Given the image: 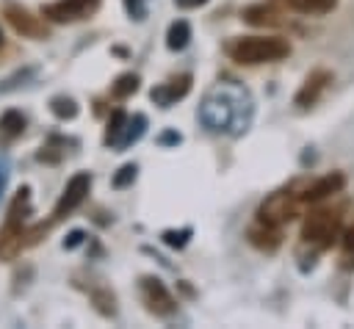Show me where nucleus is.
<instances>
[{
  "label": "nucleus",
  "instance_id": "obj_7",
  "mask_svg": "<svg viewBox=\"0 0 354 329\" xmlns=\"http://www.w3.org/2000/svg\"><path fill=\"white\" fill-rule=\"evenodd\" d=\"M138 290H141V301L147 304V310L152 315H171L177 310L174 296L166 290V285L158 276H141Z\"/></svg>",
  "mask_w": 354,
  "mask_h": 329
},
{
  "label": "nucleus",
  "instance_id": "obj_26",
  "mask_svg": "<svg viewBox=\"0 0 354 329\" xmlns=\"http://www.w3.org/2000/svg\"><path fill=\"white\" fill-rule=\"evenodd\" d=\"M124 8H127V14H130L133 19H144V17H147V8H144L141 0H124Z\"/></svg>",
  "mask_w": 354,
  "mask_h": 329
},
{
  "label": "nucleus",
  "instance_id": "obj_14",
  "mask_svg": "<svg viewBox=\"0 0 354 329\" xmlns=\"http://www.w3.org/2000/svg\"><path fill=\"white\" fill-rule=\"evenodd\" d=\"M282 6L299 11V14H310V17H321V14H329L337 0H279Z\"/></svg>",
  "mask_w": 354,
  "mask_h": 329
},
{
  "label": "nucleus",
  "instance_id": "obj_2",
  "mask_svg": "<svg viewBox=\"0 0 354 329\" xmlns=\"http://www.w3.org/2000/svg\"><path fill=\"white\" fill-rule=\"evenodd\" d=\"M25 202H28V188H22L8 210V218L6 224L0 227V257L3 260H11L19 254L22 249V238H25V229H22V213H25Z\"/></svg>",
  "mask_w": 354,
  "mask_h": 329
},
{
  "label": "nucleus",
  "instance_id": "obj_17",
  "mask_svg": "<svg viewBox=\"0 0 354 329\" xmlns=\"http://www.w3.org/2000/svg\"><path fill=\"white\" fill-rule=\"evenodd\" d=\"M243 22H249V25H279V14L271 8V6H249V8H243Z\"/></svg>",
  "mask_w": 354,
  "mask_h": 329
},
{
  "label": "nucleus",
  "instance_id": "obj_30",
  "mask_svg": "<svg viewBox=\"0 0 354 329\" xmlns=\"http://www.w3.org/2000/svg\"><path fill=\"white\" fill-rule=\"evenodd\" d=\"M191 3H194V6H202V3H207V0H191Z\"/></svg>",
  "mask_w": 354,
  "mask_h": 329
},
{
  "label": "nucleus",
  "instance_id": "obj_8",
  "mask_svg": "<svg viewBox=\"0 0 354 329\" xmlns=\"http://www.w3.org/2000/svg\"><path fill=\"white\" fill-rule=\"evenodd\" d=\"M88 188H91V174H88V171H77V174L66 182L64 194L58 196V202H55V207H53V221H61L64 216H69V213L86 199Z\"/></svg>",
  "mask_w": 354,
  "mask_h": 329
},
{
  "label": "nucleus",
  "instance_id": "obj_9",
  "mask_svg": "<svg viewBox=\"0 0 354 329\" xmlns=\"http://www.w3.org/2000/svg\"><path fill=\"white\" fill-rule=\"evenodd\" d=\"M6 19L22 36H30V39H44L47 36V25L39 17H33L28 8H22V6H6Z\"/></svg>",
  "mask_w": 354,
  "mask_h": 329
},
{
  "label": "nucleus",
  "instance_id": "obj_24",
  "mask_svg": "<svg viewBox=\"0 0 354 329\" xmlns=\"http://www.w3.org/2000/svg\"><path fill=\"white\" fill-rule=\"evenodd\" d=\"M136 171H138V169H136V163H124V166L113 174L111 185H113V188H127V185L136 180Z\"/></svg>",
  "mask_w": 354,
  "mask_h": 329
},
{
  "label": "nucleus",
  "instance_id": "obj_16",
  "mask_svg": "<svg viewBox=\"0 0 354 329\" xmlns=\"http://www.w3.org/2000/svg\"><path fill=\"white\" fill-rule=\"evenodd\" d=\"M144 130H147V116L144 113H136V116H127V124H124V133H122V138H119V149H124V147H130V144H136L141 135H144Z\"/></svg>",
  "mask_w": 354,
  "mask_h": 329
},
{
  "label": "nucleus",
  "instance_id": "obj_25",
  "mask_svg": "<svg viewBox=\"0 0 354 329\" xmlns=\"http://www.w3.org/2000/svg\"><path fill=\"white\" fill-rule=\"evenodd\" d=\"M343 265L354 268V227L343 232Z\"/></svg>",
  "mask_w": 354,
  "mask_h": 329
},
{
  "label": "nucleus",
  "instance_id": "obj_15",
  "mask_svg": "<svg viewBox=\"0 0 354 329\" xmlns=\"http://www.w3.org/2000/svg\"><path fill=\"white\" fill-rule=\"evenodd\" d=\"M191 41V25L185 19H174L169 25V33H166V47L169 50H185Z\"/></svg>",
  "mask_w": 354,
  "mask_h": 329
},
{
  "label": "nucleus",
  "instance_id": "obj_4",
  "mask_svg": "<svg viewBox=\"0 0 354 329\" xmlns=\"http://www.w3.org/2000/svg\"><path fill=\"white\" fill-rule=\"evenodd\" d=\"M299 202H301V196H293L290 191H277V194H271V196L260 205L257 216H260L263 224L279 227V224H288L290 218L299 216Z\"/></svg>",
  "mask_w": 354,
  "mask_h": 329
},
{
  "label": "nucleus",
  "instance_id": "obj_10",
  "mask_svg": "<svg viewBox=\"0 0 354 329\" xmlns=\"http://www.w3.org/2000/svg\"><path fill=\"white\" fill-rule=\"evenodd\" d=\"M332 83V75L326 72V69H315V72H310L307 77H304V83H301V88L296 91V105L299 108H310V105H315L318 102V97L324 94V88Z\"/></svg>",
  "mask_w": 354,
  "mask_h": 329
},
{
  "label": "nucleus",
  "instance_id": "obj_5",
  "mask_svg": "<svg viewBox=\"0 0 354 329\" xmlns=\"http://www.w3.org/2000/svg\"><path fill=\"white\" fill-rule=\"evenodd\" d=\"M97 6H100V0H55V3L41 6V17L50 22L66 25V22H77V19L91 17L97 11Z\"/></svg>",
  "mask_w": 354,
  "mask_h": 329
},
{
  "label": "nucleus",
  "instance_id": "obj_6",
  "mask_svg": "<svg viewBox=\"0 0 354 329\" xmlns=\"http://www.w3.org/2000/svg\"><path fill=\"white\" fill-rule=\"evenodd\" d=\"M199 119H202L210 130H227V127L232 124V119H235V102H232L224 91H216V94H210V97L202 102Z\"/></svg>",
  "mask_w": 354,
  "mask_h": 329
},
{
  "label": "nucleus",
  "instance_id": "obj_23",
  "mask_svg": "<svg viewBox=\"0 0 354 329\" xmlns=\"http://www.w3.org/2000/svg\"><path fill=\"white\" fill-rule=\"evenodd\" d=\"M91 299H94V304H97V310H100L102 315H113V312H116V299H113V293H108V290H94Z\"/></svg>",
  "mask_w": 354,
  "mask_h": 329
},
{
  "label": "nucleus",
  "instance_id": "obj_18",
  "mask_svg": "<svg viewBox=\"0 0 354 329\" xmlns=\"http://www.w3.org/2000/svg\"><path fill=\"white\" fill-rule=\"evenodd\" d=\"M124 124H127V113L124 111H113L111 119H108V130H105V144L116 147L122 133H124Z\"/></svg>",
  "mask_w": 354,
  "mask_h": 329
},
{
  "label": "nucleus",
  "instance_id": "obj_19",
  "mask_svg": "<svg viewBox=\"0 0 354 329\" xmlns=\"http://www.w3.org/2000/svg\"><path fill=\"white\" fill-rule=\"evenodd\" d=\"M50 111H53L58 119H75V116H77V102H75L72 97L58 94V97L50 100Z\"/></svg>",
  "mask_w": 354,
  "mask_h": 329
},
{
  "label": "nucleus",
  "instance_id": "obj_12",
  "mask_svg": "<svg viewBox=\"0 0 354 329\" xmlns=\"http://www.w3.org/2000/svg\"><path fill=\"white\" fill-rule=\"evenodd\" d=\"M188 88H191V75H180V77L169 80L166 86H160V88H152V100H155L160 108H169L174 100L185 97V94H188Z\"/></svg>",
  "mask_w": 354,
  "mask_h": 329
},
{
  "label": "nucleus",
  "instance_id": "obj_11",
  "mask_svg": "<svg viewBox=\"0 0 354 329\" xmlns=\"http://www.w3.org/2000/svg\"><path fill=\"white\" fill-rule=\"evenodd\" d=\"M343 185H346V177H343L340 171L324 174V177H318L313 185H307V188H304V194H301V202H318V199H326V196L337 194Z\"/></svg>",
  "mask_w": 354,
  "mask_h": 329
},
{
  "label": "nucleus",
  "instance_id": "obj_13",
  "mask_svg": "<svg viewBox=\"0 0 354 329\" xmlns=\"http://www.w3.org/2000/svg\"><path fill=\"white\" fill-rule=\"evenodd\" d=\"M249 241L257 246V249H266V252H274L277 246H279V232H277V227H271V224H263L260 221V227H252L249 229Z\"/></svg>",
  "mask_w": 354,
  "mask_h": 329
},
{
  "label": "nucleus",
  "instance_id": "obj_1",
  "mask_svg": "<svg viewBox=\"0 0 354 329\" xmlns=\"http://www.w3.org/2000/svg\"><path fill=\"white\" fill-rule=\"evenodd\" d=\"M227 55L238 64H271L290 55V44L279 36H238L227 41Z\"/></svg>",
  "mask_w": 354,
  "mask_h": 329
},
{
  "label": "nucleus",
  "instance_id": "obj_3",
  "mask_svg": "<svg viewBox=\"0 0 354 329\" xmlns=\"http://www.w3.org/2000/svg\"><path fill=\"white\" fill-rule=\"evenodd\" d=\"M337 229H340V213L337 210H313L304 216V224H301V238L307 243H318V246H329L335 238H337Z\"/></svg>",
  "mask_w": 354,
  "mask_h": 329
},
{
  "label": "nucleus",
  "instance_id": "obj_27",
  "mask_svg": "<svg viewBox=\"0 0 354 329\" xmlns=\"http://www.w3.org/2000/svg\"><path fill=\"white\" fill-rule=\"evenodd\" d=\"M83 238H86V232H83V229H72V232H69V238L64 241V249H75V246H80V243H83Z\"/></svg>",
  "mask_w": 354,
  "mask_h": 329
},
{
  "label": "nucleus",
  "instance_id": "obj_21",
  "mask_svg": "<svg viewBox=\"0 0 354 329\" xmlns=\"http://www.w3.org/2000/svg\"><path fill=\"white\" fill-rule=\"evenodd\" d=\"M0 130L6 135H19L25 130V116L19 111H6L3 119H0Z\"/></svg>",
  "mask_w": 354,
  "mask_h": 329
},
{
  "label": "nucleus",
  "instance_id": "obj_31",
  "mask_svg": "<svg viewBox=\"0 0 354 329\" xmlns=\"http://www.w3.org/2000/svg\"><path fill=\"white\" fill-rule=\"evenodd\" d=\"M0 44H3V33H0Z\"/></svg>",
  "mask_w": 354,
  "mask_h": 329
},
{
  "label": "nucleus",
  "instance_id": "obj_29",
  "mask_svg": "<svg viewBox=\"0 0 354 329\" xmlns=\"http://www.w3.org/2000/svg\"><path fill=\"white\" fill-rule=\"evenodd\" d=\"M3 182H6V171H0V188H3Z\"/></svg>",
  "mask_w": 354,
  "mask_h": 329
},
{
  "label": "nucleus",
  "instance_id": "obj_22",
  "mask_svg": "<svg viewBox=\"0 0 354 329\" xmlns=\"http://www.w3.org/2000/svg\"><path fill=\"white\" fill-rule=\"evenodd\" d=\"M191 235H194V229H191V227H183V229H166L160 238H163L166 246H171V249H183V246L188 243Z\"/></svg>",
  "mask_w": 354,
  "mask_h": 329
},
{
  "label": "nucleus",
  "instance_id": "obj_20",
  "mask_svg": "<svg viewBox=\"0 0 354 329\" xmlns=\"http://www.w3.org/2000/svg\"><path fill=\"white\" fill-rule=\"evenodd\" d=\"M136 88H138V75L127 72V75H119V77H116V83L111 86V94L119 97V100H124V97H130Z\"/></svg>",
  "mask_w": 354,
  "mask_h": 329
},
{
  "label": "nucleus",
  "instance_id": "obj_28",
  "mask_svg": "<svg viewBox=\"0 0 354 329\" xmlns=\"http://www.w3.org/2000/svg\"><path fill=\"white\" fill-rule=\"evenodd\" d=\"M158 141H160V144H180V133L169 130V133H163V135H160Z\"/></svg>",
  "mask_w": 354,
  "mask_h": 329
}]
</instances>
